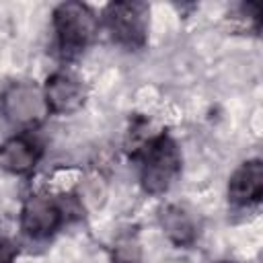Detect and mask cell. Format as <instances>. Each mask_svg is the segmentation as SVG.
<instances>
[{
	"instance_id": "ba28073f",
	"label": "cell",
	"mask_w": 263,
	"mask_h": 263,
	"mask_svg": "<svg viewBox=\"0 0 263 263\" xmlns=\"http://www.w3.org/2000/svg\"><path fill=\"white\" fill-rule=\"evenodd\" d=\"M263 197V162L261 158H249L240 162L228 177L226 199L232 210H253Z\"/></svg>"
},
{
	"instance_id": "277c9868",
	"label": "cell",
	"mask_w": 263,
	"mask_h": 263,
	"mask_svg": "<svg viewBox=\"0 0 263 263\" xmlns=\"http://www.w3.org/2000/svg\"><path fill=\"white\" fill-rule=\"evenodd\" d=\"M99 23L115 45L125 51H140L148 43L150 4L140 0L109 2L101 12Z\"/></svg>"
},
{
	"instance_id": "9c48e42d",
	"label": "cell",
	"mask_w": 263,
	"mask_h": 263,
	"mask_svg": "<svg viewBox=\"0 0 263 263\" xmlns=\"http://www.w3.org/2000/svg\"><path fill=\"white\" fill-rule=\"evenodd\" d=\"M158 222L175 247H191L197 240V224L193 216L177 203H168L160 210Z\"/></svg>"
},
{
	"instance_id": "52a82bcc",
	"label": "cell",
	"mask_w": 263,
	"mask_h": 263,
	"mask_svg": "<svg viewBox=\"0 0 263 263\" xmlns=\"http://www.w3.org/2000/svg\"><path fill=\"white\" fill-rule=\"evenodd\" d=\"M43 152V142L35 129L14 132L0 142V171L14 177H27L41 162Z\"/></svg>"
},
{
	"instance_id": "6da1fadb",
	"label": "cell",
	"mask_w": 263,
	"mask_h": 263,
	"mask_svg": "<svg viewBox=\"0 0 263 263\" xmlns=\"http://www.w3.org/2000/svg\"><path fill=\"white\" fill-rule=\"evenodd\" d=\"M125 150L138 164V181L148 195H164L181 177L183 154L177 140L166 129L150 132L144 117L132 121Z\"/></svg>"
},
{
	"instance_id": "5b68a950",
	"label": "cell",
	"mask_w": 263,
	"mask_h": 263,
	"mask_svg": "<svg viewBox=\"0 0 263 263\" xmlns=\"http://www.w3.org/2000/svg\"><path fill=\"white\" fill-rule=\"evenodd\" d=\"M0 115L18 132L35 129L47 113L43 90L31 80H14L0 92Z\"/></svg>"
},
{
	"instance_id": "7a4b0ae2",
	"label": "cell",
	"mask_w": 263,
	"mask_h": 263,
	"mask_svg": "<svg viewBox=\"0 0 263 263\" xmlns=\"http://www.w3.org/2000/svg\"><path fill=\"white\" fill-rule=\"evenodd\" d=\"M53 49L60 62H76L97 39L99 16L84 2H62L51 12Z\"/></svg>"
},
{
	"instance_id": "3957f363",
	"label": "cell",
	"mask_w": 263,
	"mask_h": 263,
	"mask_svg": "<svg viewBox=\"0 0 263 263\" xmlns=\"http://www.w3.org/2000/svg\"><path fill=\"white\" fill-rule=\"evenodd\" d=\"M80 216V205L72 195L33 193L25 197L18 212V230L33 242L51 240L66 224Z\"/></svg>"
},
{
	"instance_id": "30bf717a",
	"label": "cell",
	"mask_w": 263,
	"mask_h": 263,
	"mask_svg": "<svg viewBox=\"0 0 263 263\" xmlns=\"http://www.w3.org/2000/svg\"><path fill=\"white\" fill-rule=\"evenodd\" d=\"M113 263H140V242L136 232H123L113 242Z\"/></svg>"
},
{
	"instance_id": "8992f818",
	"label": "cell",
	"mask_w": 263,
	"mask_h": 263,
	"mask_svg": "<svg viewBox=\"0 0 263 263\" xmlns=\"http://www.w3.org/2000/svg\"><path fill=\"white\" fill-rule=\"evenodd\" d=\"M41 90L49 115H72L84 107L88 97L84 80L68 66L53 70L45 78Z\"/></svg>"
},
{
	"instance_id": "7c38bea8",
	"label": "cell",
	"mask_w": 263,
	"mask_h": 263,
	"mask_svg": "<svg viewBox=\"0 0 263 263\" xmlns=\"http://www.w3.org/2000/svg\"><path fill=\"white\" fill-rule=\"evenodd\" d=\"M218 263H234V261H218Z\"/></svg>"
},
{
	"instance_id": "8fae6325",
	"label": "cell",
	"mask_w": 263,
	"mask_h": 263,
	"mask_svg": "<svg viewBox=\"0 0 263 263\" xmlns=\"http://www.w3.org/2000/svg\"><path fill=\"white\" fill-rule=\"evenodd\" d=\"M18 257V242L10 228L0 220V263H14Z\"/></svg>"
}]
</instances>
